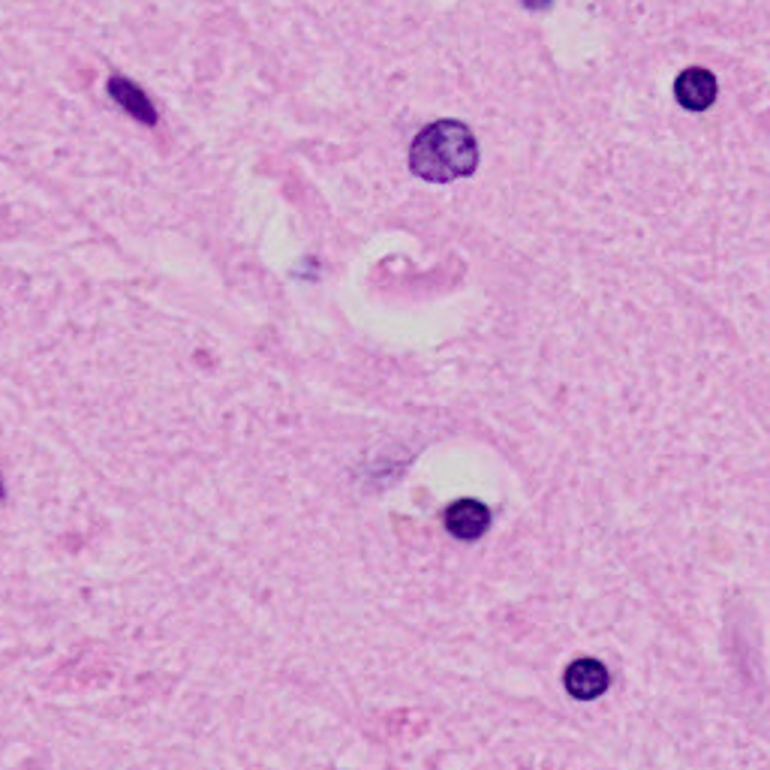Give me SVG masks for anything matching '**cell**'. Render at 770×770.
<instances>
[{
  "mask_svg": "<svg viewBox=\"0 0 770 770\" xmlns=\"http://www.w3.org/2000/svg\"><path fill=\"white\" fill-rule=\"evenodd\" d=\"M479 166V145L461 121H437L409 145V172L428 184H452Z\"/></svg>",
  "mask_w": 770,
  "mask_h": 770,
  "instance_id": "1",
  "label": "cell"
},
{
  "mask_svg": "<svg viewBox=\"0 0 770 770\" xmlns=\"http://www.w3.org/2000/svg\"><path fill=\"white\" fill-rule=\"evenodd\" d=\"M445 530L455 539L473 542L488 533L490 526V509L479 500H457L452 502L443 514Z\"/></svg>",
  "mask_w": 770,
  "mask_h": 770,
  "instance_id": "2",
  "label": "cell"
},
{
  "mask_svg": "<svg viewBox=\"0 0 770 770\" xmlns=\"http://www.w3.org/2000/svg\"><path fill=\"white\" fill-rule=\"evenodd\" d=\"M675 97L677 103L683 105V109H689V112H704V109H711L713 100H716V79H713V72L701 70V67L680 72L675 82Z\"/></svg>",
  "mask_w": 770,
  "mask_h": 770,
  "instance_id": "3",
  "label": "cell"
},
{
  "mask_svg": "<svg viewBox=\"0 0 770 770\" xmlns=\"http://www.w3.org/2000/svg\"><path fill=\"white\" fill-rule=\"evenodd\" d=\"M611 683L608 668L599 659H578L573 666L566 668V692L578 701H593Z\"/></svg>",
  "mask_w": 770,
  "mask_h": 770,
  "instance_id": "4",
  "label": "cell"
},
{
  "mask_svg": "<svg viewBox=\"0 0 770 770\" xmlns=\"http://www.w3.org/2000/svg\"><path fill=\"white\" fill-rule=\"evenodd\" d=\"M109 97H112L127 115L141 121V124H151V127L157 124V109H154V103L148 100V94L141 91L139 84H133L129 79H112V82H109Z\"/></svg>",
  "mask_w": 770,
  "mask_h": 770,
  "instance_id": "5",
  "label": "cell"
},
{
  "mask_svg": "<svg viewBox=\"0 0 770 770\" xmlns=\"http://www.w3.org/2000/svg\"><path fill=\"white\" fill-rule=\"evenodd\" d=\"M526 10H548L554 0H521Z\"/></svg>",
  "mask_w": 770,
  "mask_h": 770,
  "instance_id": "6",
  "label": "cell"
}]
</instances>
